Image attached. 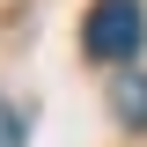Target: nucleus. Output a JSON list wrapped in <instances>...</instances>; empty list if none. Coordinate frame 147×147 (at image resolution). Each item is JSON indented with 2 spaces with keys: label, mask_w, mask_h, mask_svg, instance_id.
Here are the masks:
<instances>
[{
  "label": "nucleus",
  "mask_w": 147,
  "mask_h": 147,
  "mask_svg": "<svg viewBox=\"0 0 147 147\" xmlns=\"http://www.w3.org/2000/svg\"><path fill=\"white\" fill-rule=\"evenodd\" d=\"M140 37H147L140 0H96L88 15H81V52H88V59H103V66L132 59V52H140Z\"/></svg>",
  "instance_id": "nucleus-1"
},
{
  "label": "nucleus",
  "mask_w": 147,
  "mask_h": 147,
  "mask_svg": "<svg viewBox=\"0 0 147 147\" xmlns=\"http://www.w3.org/2000/svg\"><path fill=\"white\" fill-rule=\"evenodd\" d=\"M110 110L125 125H147V74H118L110 81Z\"/></svg>",
  "instance_id": "nucleus-2"
},
{
  "label": "nucleus",
  "mask_w": 147,
  "mask_h": 147,
  "mask_svg": "<svg viewBox=\"0 0 147 147\" xmlns=\"http://www.w3.org/2000/svg\"><path fill=\"white\" fill-rule=\"evenodd\" d=\"M0 147H22V118H15L7 103H0Z\"/></svg>",
  "instance_id": "nucleus-3"
}]
</instances>
